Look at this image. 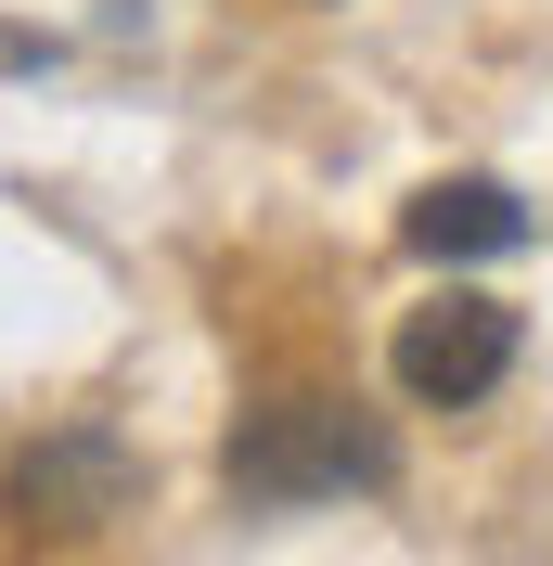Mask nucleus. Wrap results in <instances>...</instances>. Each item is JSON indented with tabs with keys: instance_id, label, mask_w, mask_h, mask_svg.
Listing matches in <instances>:
<instances>
[{
	"instance_id": "nucleus-1",
	"label": "nucleus",
	"mask_w": 553,
	"mask_h": 566,
	"mask_svg": "<svg viewBox=\"0 0 553 566\" xmlns=\"http://www.w3.org/2000/svg\"><path fill=\"white\" fill-rule=\"evenodd\" d=\"M399 451L361 399H322V387H283L219 438V490L244 515H296V502H347V490H386Z\"/></svg>"
},
{
	"instance_id": "nucleus-2",
	"label": "nucleus",
	"mask_w": 553,
	"mask_h": 566,
	"mask_svg": "<svg viewBox=\"0 0 553 566\" xmlns=\"http://www.w3.org/2000/svg\"><path fill=\"white\" fill-rule=\"evenodd\" d=\"M142 502V451L116 424H39L0 451V528L13 541H91Z\"/></svg>"
},
{
	"instance_id": "nucleus-3",
	"label": "nucleus",
	"mask_w": 553,
	"mask_h": 566,
	"mask_svg": "<svg viewBox=\"0 0 553 566\" xmlns=\"http://www.w3.org/2000/svg\"><path fill=\"white\" fill-rule=\"evenodd\" d=\"M515 348H528L515 296H489V283H450V296L399 310V335H386V374H399V399H425V412H477V399H502Z\"/></svg>"
},
{
	"instance_id": "nucleus-4",
	"label": "nucleus",
	"mask_w": 553,
	"mask_h": 566,
	"mask_svg": "<svg viewBox=\"0 0 553 566\" xmlns=\"http://www.w3.org/2000/svg\"><path fill=\"white\" fill-rule=\"evenodd\" d=\"M541 219H528L515 180H425L413 207H399V245L413 258H515Z\"/></svg>"
}]
</instances>
